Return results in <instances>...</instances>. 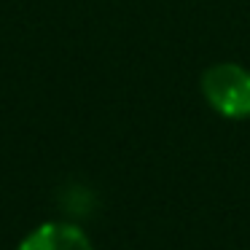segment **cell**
Listing matches in <instances>:
<instances>
[{"label":"cell","instance_id":"6da1fadb","mask_svg":"<svg viewBox=\"0 0 250 250\" xmlns=\"http://www.w3.org/2000/svg\"><path fill=\"white\" fill-rule=\"evenodd\" d=\"M202 94L215 113L250 119V70L237 62H218L202 73Z\"/></svg>","mask_w":250,"mask_h":250},{"label":"cell","instance_id":"7a4b0ae2","mask_svg":"<svg viewBox=\"0 0 250 250\" xmlns=\"http://www.w3.org/2000/svg\"><path fill=\"white\" fill-rule=\"evenodd\" d=\"M17 250H92V242L76 223L51 221L33 229Z\"/></svg>","mask_w":250,"mask_h":250}]
</instances>
